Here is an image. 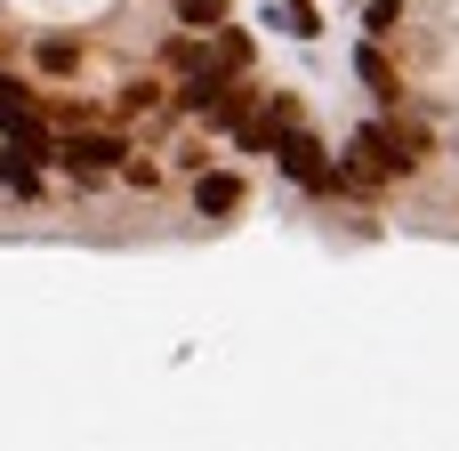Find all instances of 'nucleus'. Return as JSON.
<instances>
[{
  "mask_svg": "<svg viewBox=\"0 0 459 451\" xmlns=\"http://www.w3.org/2000/svg\"><path fill=\"white\" fill-rule=\"evenodd\" d=\"M16 16H40V24H89V16H105L113 0H8Z\"/></svg>",
  "mask_w": 459,
  "mask_h": 451,
  "instance_id": "f257e3e1",
  "label": "nucleus"
}]
</instances>
